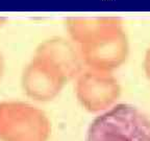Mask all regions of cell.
<instances>
[{
    "mask_svg": "<svg viewBox=\"0 0 150 141\" xmlns=\"http://www.w3.org/2000/svg\"><path fill=\"white\" fill-rule=\"evenodd\" d=\"M86 141H150V116L130 105H118L91 122Z\"/></svg>",
    "mask_w": 150,
    "mask_h": 141,
    "instance_id": "6da1fadb",
    "label": "cell"
},
{
    "mask_svg": "<svg viewBox=\"0 0 150 141\" xmlns=\"http://www.w3.org/2000/svg\"><path fill=\"white\" fill-rule=\"evenodd\" d=\"M50 121L43 111L20 101L0 103V141H47Z\"/></svg>",
    "mask_w": 150,
    "mask_h": 141,
    "instance_id": "7a4b0ae2",
    "label": "cell"
}]
</instances>
